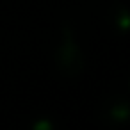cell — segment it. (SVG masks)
Wrapping results in <instances>:
<instances>
[{
  "label": "cell",
  "instance_id": "cell-1",
  "mask_svg": "<svg viewBox=\"0 0 130 130\" xmlns=\"http://www.w3.org/2000/svg\"><path fill=\"white\" fill-rule=\"evenodd\" d=\"M57 66L66 75H78L82 70V55L73 41L70 29H64V38L57 52Z\"/></svg>",
  "mask_w": 130,
  "mask_h": 130
},
{
  "label": "cell",
  "instance_id": "cell-2",
  "mask_svg": "<svg viewBox=\"0 0 130 130\" xmlns=\"http://www.w3.org/2000/svg\"><path fill=\"white\" fill-rule=\"evenodd\" d=\"M109 116H110L112 119H116V121H123V119H126V118L130 116V105H128L125 100H121V102H118V103L110 109Z\"/></svg>",
  "mask_w": 130,
  "mask_h": 130
}]
</instances>
